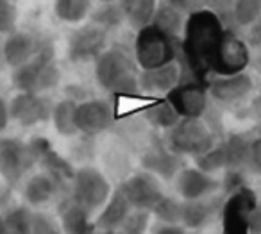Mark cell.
I'll list each match as a JSON object with an SVG mask.
<instances>
[{
  "label": "cell",
  "mask_w": 261,
  "mask_h": 234,
  "mask_svg": "<svg viewBox=\"0 0 261 234\" xmlns=\"http://www.w3.org/2000/svg\"><path fill=\"white\" fill-rule=\"evenodd\" d=\"M224 33L225 25L222 20L207 8L188 15L181 36V59L182 66L188 68L195 81L207 84V75H211L215 54Z\"/></svg>",
  "instance_id": "obj_1"
},
{
  "label": "cell",
  "mask_w": 261,
  "mask_h": 234,
  "mask_svg": "<svg viewBox=\"0 0 261 234\" xmlns=\"http://www.w3.org/2000/svg\"><path fill=\"white\" fill-rule=\"evenodd\" d=\"M95 79L102 90L115 97H130L142 93L138 83L140 66L125 47H109L95 59Z\"/></svg>",
  "instance_id": "obj_2"
},
{
  "label": "cell",
  "mask_w": 261,
  "mask_h": 234,
  "mask_svg": "<svg viewBox=\"0 0 261 234\" xmlns=\"http://www.w3.org/2000/svg\"><path fill=\"white\" fill-rule=\"evenodd\" d=\"M133 52L140 70L156 68L165 63L181 59V38L170 36L158 25L150 23L136 31Z\"/></svg>",
  "instance_id": "obj_3"
},
{
  "label": "cell",
  "mask_w": 261,
  "mask_h": 234,
  "mask_svg": "<svg viewBox=\"0 0 261 234\" xmlns=\"http://www.w3.org/2000/svg\"><path fill=\"white\" fill-rule=\"evenodd\" d=\"M59 81H61V70L54 61V50L50 43L25 65L13 68L11 73V83L18 91L45 93L58 86Z\"/></svg>",
  "instance_id": "obj_4"
},
{
  "label": "cell",
  "mask_w": 261,
  "mask_h": 234,
  "mask_svg": "<svg viewBox=\"0 0 261 234\" xmlns=\"http://www.w3.org/2000/svg\"><path fill=\"white\" fill-rule=\"evenodd\" d=\"M215 141V134L202 118H181L165 134V145L179 155H195L210 150Z\"/></svg>",
  "instance_id": "obj_5"
},
{
  "label": "cell",
  "mask_w": 261,
  "mask_h": 234,
  "mask_svg": "<svg viewBox=\"0 0 261 234\" xmlns=\"http://www.w3.org/2000/svg\"><path fill=\"white\" fill-rule=\"evenodd\" d=\"M68 195L77 204H81L91 215H95L97 211H100V207L111 195V184L98 168L81 166L75 170Z\"/></svg>",
  "instance_id": "obj_6"
},
{
  "label": "cell",
  "mask_w": 261,
  "mask_h": 234,
  "mask_svg": "<svg viewBox=\"0 0 261 234\" xmlns=\"http://www.w3.org/2000/svg\"><path fill=\"white\" fill-rule=\"evenodd\" d=\"M257 205V197L252 188L242 186L222 202L220 218L222 230L225 234H247L249 232V216Z\"/></svg>",
  "instance_id": "obj_7"
},
{
  "label": "cell",
  "mask_w": 261,
  "mask_h": 234,
  "mask_svg": "<svg viewBox=\"0 0 261 234\" xmlns=\"http://www.w3.org/2000/svg\"><path fill=\"white\" fill-rule=\"evenodd\" d=\"M247 66H250V47L234 31L225 29L224 38L215 54L211 73L213 75H232V73L245 72Z\"/></svg>",
  "instance_id": "obj_8"
},
{
  "label": "cell",
  "mask_w": 261,
  "mask_h": 234,
  "mask_svg": "<svg viewBox=\"0 0 261 234\" xmlns=\"http://www.w3.org/2000/svg\"><path fill=\"white\" fill-rule=\"evenodd\" d=\"M109 31L90 22L75 29L68 38V58L75 65L91 63L108 48Z\"/></svg>",
  "instance_id": "obj_9"
},
{
  "label": "cell",
  "mask_w": 261,
  "mask_h": 234,
  "mask_svg": "<svg viewBox=\"0 0 261 234\" xmlns=\"http://www.w3.org/2000/svg\"><path fill=\"white\" fill-rule=\"evenodd\" d=\"M38 161L31 143L15 138H0V173L13 184L22 180L29 168Z\"/></svg>",
  "instance_id": "obj_10"
},
{
  "label": "cell",
  "mask_w": 261,
  "mask_h": 234,
  "mask_svg": "<svg viewBox=\"0 0 261 234\" xmlns=\"http://www.w3.org/2000/svg\"><path fill=\"white\" fill-rule=\"evenodd\" d=\"M168 102L182 118H204L210 108V91L207 84L200 81L179 83L167 95Z\"/></svg>",
  "instance_id": "obj_11"
},
{
  "label": "cell",
  "mask_w": 261,
  "mask_h": 234,
  "mask_svg": "<svg viewBox=\"0 0 261 234\" xmlns=\"http://www.w3.org/2000/svg\"><path fill=\"white\" fill-rule=\"evenodd\" d=\"M54 104L43 93L33 91H18L9 102L11 120H15L22 127H34L50 120Z\"/></svg>",
  "instance_id": "obj_12"
},
{
  "label": "cell",
  "mask_w": 261,
  "mask_h": 234,
  "mask_svg": "<svg viewBox=\"0 0 261 234\" xmlns=\"http://www.w3.org/2000/svg\"><path fill=\"white\" fill-rule=\"evenodd\" d=\"M118 188L122 190V193L125 195V198L130 202L133 207L150 209V211L158 204V200L165 195L160 177L145 168L142 172L133 173Z\"/></svg>",
  "instance_id": "obj_13"
},
{
  "label": "cell",
  "mask_w": 261,
  "mask_h": 234,
  "mask_svg": "<svg viewBox=\"0 0 261 234\" xmlns=\"http://www.w3.org/2000/svg\"><path fill=\"white\" fill-rule=\"evenodd\" d=\"M75 123L79 133L86 136H97L115 123V113L111 104L104 98H88L77 102Z\"/></svg>",
  "instance_id": "obj_14"
},
{
  "label": "cell",
  "mask_w": 261,
  "mask_h": 234,
  "mask_svg": "<svg viewBox=\"0 0 261 234\" xmlns=\"http://www.w3.org/2000/svg\"><path fill=\"white\" fill-rule=\"evenodd\" d=\"M252 77L245 72L232 73V75H217L207 83L210 97L222 106H234L245 100L252 91Z\"/></svg>",
  "instance_id": "obj_15"
},
{
  "label": "cell",
  "mask_w": 261,
  "mask_h": 234,
  "mask_svg": "<svg viewBox=\"0 0 261 234\" xmlns=\"http://www.w3.org/2000/svg\"><path fill=\"white\" fill-rule=\"evenodd\" d=\"M182 77V63L170 61L156 68L140 70L138 83L140 90L145 95L152 97H167L168 91L181 83Z\"/></svg>",
  "instance_id": "obj_16"
},
{
  "label": "cell",
  "mask_w": 261,
  "mask_h": 234,
  "mask_svg": "<svg viewBox=\"0 0 261 234\" xmlns=\"http://www.w3.org/2000/svg\"><path fill=\"white\" fill-rule=\"evenodd\" d=\"M175 188L182 200H195L215 195L222 188V180L215 179L213 173L202 172L200 168H182L175 177Z\"/></svg>",
  "instance_id": "obj_17"
},
{
  "label": "cell",
  "mask_w": 261,
  "mask_h": 234,
  "mask_svg": "<svg viewBox=\"0 0 261 234\" xmlns=\"http://www.w3.org/2000/svg\"><path fill=\"white\" fill-rule=\"evenodd\" d=\"M47 41L40 40L27 31H13L4 40V59L9 68H18L33 58H36L45 47Z\"/></svg>",
  "instance_id": "obj_18"
},
{
  "label": "cell",
  "mask_w": 261,
  "mask_h": 234,
  "mask_svg": "<svg viewBox=\"0 0 261 234\" xmlns=\"http://www.w3.org/2000/svg\"><path fill=\"white\" fill-rule=\"evenodd\" d=\"M133 209L130 202L125 198L120 188L111 191L109 198L106 204L100 207L98 215L95 216V227L97 230H104V232H113V230H120L123 220L127 218L129 211Z\"/></svg>",
  "instance_id": "obj_19"
},
{
  "label": "cell",
  "mask_w": 261,
  "mask_h": 234,
  "mask_svg": "<svg viewBox=\"0 0 261 234\" xmlns=\"http://www.w3.org/2000/svg\"><path fill=\"white\" fill-rule=\"evenodd\" d=\"M222 198H217L215 195L204 198H195V200L182 202V218L181 223L186 229H202L211 220L215 218L218 211L222 209Z\"/></svg>",
  "instance_id": "obj_20"
},
{
  "label": "cell",
  "mask_w": 261,
  "mask_h": 234,
  "mask_svg": "<svg viewBox=\"0 0 261 234\" xmlns=\"http://www.w3.org/2000/svg\"><path fill=\"white\" fill-rule=\"evenodd\" d=\"M142 166L165 180L175 179L177 173L185 168L182 166V155L172 152L167 145L150 148L142 158Z\"/></svg>",
  "instance_id": "obj_21"
},
{
  "label": "cell",
  "mask_w": 261,
  "mask_h": 234,
  "mask_svg": "<svg viewBox=\"0 0 261 234\" xmlns=\"http://www.w3.org/2000/svg\"><path fill=\"white\" fill-rule=\"evenodd\" d=\"M91 213L81 204H77L72 197H66L59 207V223L61 229L68 234H86L97 230L95 220H91Z\"/></svg>",
  "instance_id": "obj_22"
},
{
  "label": "cell",
  "mask_w": 261,
  "mask_h": 234,
  "mask_svg": "<svg viewBox=\"0 0 261 234\" xmlns=\"http://www.w3.org/2000/svg\"><path fill=\"white\" fill-rule=\"evenodd\" d=\"M61 191L59 183L43 170L40 173H34L23 184V200L31 207H41L48 204L56 195Z\"/></svg>",
  "instance_id": "obj_23"
},
{
  "label": "cell",
  "mask_w": 261,
  "mask_h": 234,
  "mask_svg": "<svg viewBox=\"0 0 261 234\" xmlns=\"http://www.w3.org/2000/svg\"><path fill=\"white\" fill-rule=\"evenodd\" d=\"M118 4L125 23L135 31L150 25L158 9V0H118Z\"/></svg>",
  "instance_id": "obj_24"
},
{
  "label": "cell",
  "mask_w": 261,
  "mask_h": 234,
  "mask_svg": "<svg viewBox=\"0 0 261 234\" xmlns=\"http://www.w3.org/2000/svg\"><path fill=\"white\" fill-rule=\"evenodd\" d=\"M143 118L149 125H152L154 129L168 131L170 127H174L179 120L182 118L174 106L168 102L167 97H160L158 100H154L152 104L145 106L143 109Z\"/></svg>",
  "instance_id": "obj_25"
},
{
  "label": "cell",
  "mask_w": 261,
  "mask_h": 234,
  "mask_svg": "<svg viewBox=\"0 0 261 234\" xmlns=\"http://www.w3.org/2000/svg\"><path fill=\"white\" fill-rule=\"evenodd\" d=\"M186 18H188V15L179 11L172 4H168L167 0H161V2H158V9L152 23L160 27L161 31H165L167 34H170V36L181 38L186 25Z\"/></svg>",
  "instance_id": "obj_26"
},
{
  "label": "cell",
  "mask_w": 261,
  "mask_h": 234,
  "mask_svg": "<svg viewBox=\"0 0 261 234\" xmlns=\"http://www.w3.org/2000/svg\"><path fill=\"white\" fill-rule=\"evenodd\" d=\"M75 108L77 102L72 98H65V100H59L58 104H54L52 109V123H54V129L58 131L61 136L72 138L75 134H79L75 123Z\"/></svg>",
  "instance_id": "obj_27"
},
{
  "label": "cell",
  "mask_w": 261,
  "mask_h": 234,
  "mask_svg": "<svg viewBox=\"0 0 261 234\" xmlns=\"http://www.w3.org/2000/svg\"><path fill=\"white\" fill-rule=\"evenodd\" d=\"M93 0H54V13L65 23H81L91 13Z\"/></svg>",
  "instance_id": "obj_28"
},
{
  "label": "cell",
  "mask_w": 261,
  "mask_h": 234,
  "mask_svg": "<svg viewBox=\"0 0 261 234\" xmlns=\"http://www.w3.org/2000/svg\"><path fill=\"white\" fill-rule=\"evenodd\" d=\"M250 143H252V140H249L243 134H231L224 141L225 154H227V168H243V166H247L250 154Z\"/></svg>",
  "instance_id": "obj_29"
},
{
  "label": "cell",
  "mask_w": 261,
  "mask_h": 234,
  "mask_svg": "<svg viewBox=\"0 0 261 234\" xmlns=\"http://www.w3.org/2000/svg\"><path fill=\"white\" fill-rule=\"evenodd\" d=\"M90 22L104 27L109 33L118 29V27L125 22L118 0H116V2H100V6H98L97 9H91Z\"/></svg>",
  "instance_id": "obj_30"
},
{
  "label": "cell",
  "mask_w": 261,
  "mask_h": 234,
  "mask_svg": "<svg viewBox=\"0 0 261 234\" xmlns=\"http://www.w3.org/2000/svg\"><path fill=\"white\" fill-rule=\"evenodd\" d=\"M193 161H195L197 168L207 173H217L220 170L227 168V154H225L224 143H215L210 150L195 155Z\"/></svg>",
  "instance_id": "obj_31"
},
{
  "label": "cell",
  "mask_w": 261,
  "mask_h": 234,
  "mask_svg": "<svg viewBox=\"0 0 261 234\" xmlns=\"http://www.w3.org/2000/svg\"><path fill=\"white\" fill-rule=\"evenodd\" d=\"M33 209L31 205H15V207H9L4 213L6 227H8V232L15 234H29L31 225H33Z\"/></svg>",
  "instance_id": "obj_32"
},
{
  "label": "cell",
  "mask_w": 261,
  "mask_h": 234,
  "mask_svg": "<svg viewBox=\"0 0 261 234\" xmlns=\"http://www.w3.org/2000/svg\"><path fill=\"white\" fill-rule=\"evenodd\" d=\"M182 202L175 197L165 193L163 197L158 200V204L152 207V216H156L158 222H167V223H181L182 218Z\"/></svg>",
  "instance_id": "obj_33"
},
{
  "label": "cell",
  "mask_w": 261,
  "mask_h": 234,
  "mask_svg": "<svg viewBox=\"0 0 261 234\" xmlns=\"http://www.w3.org/2000/svg\"><path fill=\"white\" fill-rule=\"evenodd\" d=\"M150 218H152V211L150 209L142 207H133L123 220L120 230L125 234H142L150 229Z\"/></svg>",
  "instance_id": "obj_34"
},
{
  "label": "cell",
  "mask_w": 261,
  "mask_h": 234,
  "mask_svg": "<svg viewBox=\"0 0 261 234\" xmlns=\"http://www.w3.org/2000/svg\"><path fill=\"white\" fill-rule=\"evenodd\" d=\"M261 16V0H234V23L249 27Z\"/></svg>",
  "instance_id": "obj_35"
},
{
  "label": "cell",
  "mask_w": 261,
  "mask_h": 234,
  "mask_svg": "<svg viewBox=\"0 0 261 234\" xmlns=\"http://www.w3.org/2000/svg\"><path fill=\"white\" fill-rule=\"evenodd\" d=\"M18 11L11 0H0V34H9L16 31Z\"/></svg>",
  "instance_id": "obj_36"
},
{
  "label": "cell",
  "mask_w": 261,
  "mask_h": 234,
  "mask_svg": "<svg viewBox=\"0 0 261 234\" xmlns=\"http://www.w3.org/2000/svg\"><path fill=\"white\" fill-rule=\"evenodd\" d=\"M206 8L222 20L225 29L229 23H234V0H206Z\"/></svg>",
  "instance_id": "obj_37"
},
{
  "label": "cell",
  "mask_w": 261,
  "mask_h": 234,
  "mask_svg": "<svg viewBox=\"0 0 261 234\" xmlns=\"http://www.w3.org/2000/svg\"><path fill=\"white\" fill-rule=\"evenodd\" d=\"M61 227L58 225L54 218L47 213L41 211H34L33 213V225H31V232L34 234H52L58 232Z\"/></svg>",
  "instance_id": "obj_38"
},
{
  "label": "cell",
  "mask_w": 261,
  "mask_h": 234,
  "mask_svg": "<svg viewBox=\"0 0 261 234\" xmlns=\"http://www.w3.org/2000/svg\"><path fill=\"white\" fill-rule=\"evenodd\" d=\"M242 186H245V183H243V175L240 173V168H227L225 177L222 179V188L225 193H232Z\"/></svg>",
  "instance_id": "obj_39"
},
{
  "label": "cell",
  "mask_w": 261,
  "mask_h": 234,
  "mask_svg": "<svg viewBox=\"0 0 261 234\" xmlns=\"http://www.w3.org/2000/svg\"><path fill=\"white\" fill-rule=\"evenodd\" d=\"M247 168L261 177V138H256L250 143V154H249V161H247Z\"/></svg>",
  "instance_id": "obj_40"
},
{
  "label": "cell",
  "mask_w": 261,
  "mask_h": 234,
  "mask_svg": "<svg viewBox=\"0 0 261 234\" xmlns=\"http://www.w3.org/2000/svg\"><path fill=\"white\" fill-rule=\"evenodd\" d=\"M245 29H247V33H245V36H243V40L247 41L250 50L261 48V16L254 23H250L249 27H245Z\"/></svg>",
  "instance_id": "obj_41"
},
{
  "label": "cell",
  "mask_w": 261,
  "mask_h": 234,
  "mask_svg": "<svg viewBox=\"0 0 261 234\" xmlns=\"http://www.w3.org/2000/svg\"><path fill=\"white\" fill-rule=\"evenodd\" d=\"M167 2L177 8L179 11H182L185 15H192V13H197L206 8V0H167Z\"/></svg>",
  "instance_id": "obj_42"
},
{
  "label": "cell",
  "mask_w": 261,
  "mask_h": 234,
  "mask_svg": "<svg viewBox=\"0 0 261 234\" xmlns=\"http://www.w3.org/2000/svg\"><path fill=\"white\" fill-rule=\"evenodd\" d=\"M152 232L158 234H165V232H185L186 227L182 223H167V222H158L156 220V225L150 227Z\"/></svg>",
  "instance_id": "obj_43"
},
{
  "label": "cell",
  "mask_w": 261,
  "mask_h": 234,
  "mask_svg": "<svg viewBox=\"0 0 261 234\" xmlns=\"http://www.w3.org/2000/svg\"><path fill=\"white\" fill-rule=\"evenodd\" d=\"M11 120V111H9V102L0 95V134L4 133Z\"/></svg>",
  "instance_id": "obj_44"
},
{
  "label": "cell",
  "mask_w": 261,
  "mask_h": 234,
  "mask_svg": "<svg viewBox=\"0 0 261 234\" xmlns=\"http://www.w3.org/2000/svg\"><path fill=\"white\" fill-rule=\"evenodd\" d=\"M249 232L252 234H261V204L257 202V205L254 207V211L249 216Z\"/></svg>",
  "instance_id": "obj_45"
},
{
  "label": "cell",
  "mask_w": 261,
  "mask_h": 234,
  "mask_svg": "<svg viewBox=\"0 0 261 234\" xmlns=\"http://www.w3.org/2000/svg\"><path fill=\"white\" fill-rule=\"evenodd\" d=\"M11 190H13V184L0 173V204L8 202L9 195H11Z\"/></svg>",
  "instance_id": "obj_46"
},
{
  "label": "cell",
  "mask_w": 261,
  "mask_h": 234,
  "mask_svg": "<svg viewBox=\"0 0 261 234\" xmlns=\"http://www.w3.org/2000/svg\"><path fill=\"white\" fill-rule=\"evenodd\" d=\"M250 66L261 73V48H254V52H250Z\"/></svg>",
  "instance_id": "obj_47"
},
{
  "label": "cell",
  "mask_w": 261,
  "mask_h": 234,
  "mask_svg": "<svg viewBox=\"0 0 261 234\" xmlns=\"http://www.w3.org/2000/svg\"><path fill=\"white\" fill-rule=\"evenodd\" d=\"M6 65V59H4V41H0V70L4 68Z\"/></svg>",
  "instance_id": "obj_48"
},
{
  "label": "cell",
  "mask_w": 261,
  "mask_h": 234,
  "mask_svg": "<svg viewBox=\"0 0 261 234\" xmlns=\"http://www.w3.org/2000/svg\"><path fill=\"white\" fill-rule=\"evenodd\" d=\"M8 232V227H6V220H4V215H0V234Z\"/></svg>",
  "instance_id": "obj_49"
},
{
  "label": "cell",
  "mask_w": 261,
  "mask_h": 234,
  "mask_svg": "<svg viewBox=\"0 0 261 234\" xmlns=\"http://www.w3.org/2000/svg\"><path fill=\"white\" fill-rule=\"evenodd\" d=\"M97 2H116V0H97Z\"/></svg>",
  "instance_id": "obj_50"
},
{
  "label": "cell",
  "mask_w": 261,
  "mask_h": 234,
  "mask_svg": "<svg viewBox=\"0 0 261 234\" xmlns=\"http://www.w3.org/2000/svg\"><path fill=\"white\" fill-rule=\"evenodd\" d=\"M259 93H261V86H259Z\"/></svg>",
  "instance_id": "obj_51"
}]
</instances>
